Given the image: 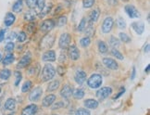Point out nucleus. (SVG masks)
Returning <instances> with one entry per match:
<instances>
[{
    "instance_id": "f257e3e1",
    "label": "nucleus",
    "mask_w": 150,
    "mask_h": 115,
    "mask_svg": "<svg viewBox=\"0 0 150 115\" xmlns=\"http://www.w3.org/2000/svg\"><path fill=\"white\" fill-rule=\"evenodd\" d=\"M56 74V70L53 67L51 64H46L45 65V67L43 68L42 73H41V78L43 82L49 81L53 77L55 76Z\"/></svg>"
},
{
    "instance_id": "f03ea898",
    "label": "nucleus",
    "mask_w": 150,
    "mask_h": 115,
    "mask_svg": "<svg viewBox=\"0 0 150 115\" xmlns=\"http://www.w3.org/2000/svg\"><path fill=\"white\" fill-rule=\"evenodd\" d=\"M55 42V36L53 34H46L45 35L40 42V48L41 49H49L53 47Z\"/></svg>"
},
{
    "instance_id": "7ed1b4c3",
    "label": "nucleus",
    "mask_w": 150,
    "mask_h": 115,
    "mask_svg": "<svg viewBox=\"0 0 150 115\" xmlns=\"http://www.w3.org/2000/svg\"><path fill=\"white\" fill-rule=\"evenodd\" d=\"M103 83L102 80V76L100 74L97 73H95V74H92L91 77L88 79L87 84H88V86H90L91 88H98L101 86Z\"/></svg>"
},
{
    "instance_id": "20e7f679",
    "label": "nucleus",
    "mask_w": 150,
    "mask_h": 115,
    "mask_svg": "<svg viewBox=\"0 0 150 115\" xmlns=\"http://www.w3.org/2000/svg\"><path fill=\"white\" fill-rule=\"evenodd\" d=\"M70 42H72V37L69 34H62L60 35L59 40V46L61 49H66L68 48L70 45Z\"/></svg>"
},
{
    "instance_id": "39448f33",
    "label": "nucleus",
    "mask_w": 150,
    "mask_h": 115,
    "mask_svg": "<svg viewBox=\"0 0 150 115\" xmlns=\"http://www.w3.org/2000/svg\"><path fill=\"white\" fill-rule=\"evenodd\" d=\"M31 60H32V53L31 52H27L26 54L21 57L19 63L17 65V68L18 69H23L26 68L27 66L31 63Z\"/></svg>"
},
{
    "instance_id": "423d86ee",
    "label": "nucleus",
    "mask_w": 150,
    "mask_h": 115,
    "mask_svg": "<svg viewBox=\"0 0 150 115\" xmlns=\"http://www.w3.org/2000/svg\"><path fill=\"white\" fill-rule=\"evenodd\" d=\"M113 24H114L113 18H111V17H107L104 20V23H103V25H102V32L104 34H108L110 31L112 30Z\"/></svg>"
},
{
    "instance_id": "0eeeda50",
    "label": "nucleus",
    "mask_w": 150,
    "mask_h": 115,
    "mask_svg": "<svg viewBox=\"0 0 150 115\" xmlns=\"http://www.w3.org/2000/svg\"><path fill=\"white\" fill-rule=\"evenodd\" d=\"M112 93V89L108 86H105V87H102L100 88V89L96 92V97H97V99H100V100H103L105 99H107L108 97Z\"/></svg>"
},
{
    "instance_id": "6e6552de",
    "label": "nucleus",
    "mask_w": 150,
    "mask_h": 115,
    "mask_svg": "<svg viewBox=\"0 0 150 115\" xmlns=\"http://www.w3.org/2000/svg\"><path fill=\"white\" fill-rule=\"evenodd\" d=\"M124 8H125V12L127 13V15L129 16L131 19H136V18L140 17V13L136 10V8L134 6L126 5Z\"/></svg>"
},
{
    "instance_id": "1a4fd4ad",
    "label": "nucleus",
    "mask_w": 150,
    "mask_h": 115,
    "mask_svg": "<svg viewBox=\"0 0 150 115\" xmlns=\"http://www.w3.org/2000/svg\"><path fill=\"white\" fill-rule=\"evenodd\" d=\"M68 48H69L68 54H69L70 59L72 60H79V57H80V51H79L77 47L75 46V45H72V46H70Z\"/></svg>"
},
{
    "instance_id": "9d476101",
    "label": "nucleus",
    "mask_w": 150,
    "mask_h": 115,
    "mask_svg": "<svg viewBox=\"0 0 150 115\" xmlns=\"http://www.w3.org/2000/svg\"><path fill=\"white\" fill-rule=\"evenodd\" d=\"M55 25H56V23L53 20H46L42 23V24L40 26V30L44 33H47L54 28Z\"/></svg>"
},
{
    "instance_id": "9b49d317",
    "label": "nucleus",
    "mask_w": 150,
    "mask_h": 115,
    "mask_svg": "<svg viewBox=\"0 0 150 115\" xmlns=\"http://www.w3.org/2000/svg\"><path fill=\"white\" fill-rule=\"evenodd\" d=\"M42 94H43V89H42V87L37 86V87H35L32 92H31L29 99H30L31 101H33V102H34V101H37L39 99L41 98Z\"/></svg>"
},
{
    "instance_id": "f8f14e48",
    "label": "nucleus",
    "mask_w": 150,
    "mask_h": 115,
    "mask_svg": "<svg viewBox=\"0 0 150 115\" xmlns=\"http://www.w3.org/2000/svg\"><path fill=\"white\" fill-rule=\"evenodd\" d=\"M103 64L109 70H118L119 65L115 60L110 59V57H104Z\"/></svg>"
},
{
    "instance_id": "ddd939ff",
    "label": "nucleus",
    "mask_w": 150,
    "mask_h": 115,
    "mask_svg": "<svg viewBox=\"0 0 150 115\" xmlns=\"http://www.w3.org/2000/svg\"><path fill=\"white\" fill-rule=\"evenodd\" d=\"M38 110V107L37 105L35 104H31L27 107H25L22 112H21V115H34L35 113L37 112Z\"/></svg>"
},
{
    "instance_id": "4468645a",
    "label": "nucleus",
    "mask_w": 150,
    "mask_h": 115,
    "mask_svg": "<svg viewBox=\"0 0 150 115\" xmlns=\"http://www.w3.org/2000/svg\"><path fill=\"white\" fill-rule=\"evenodd\" d=\"M75 82L79 85H82L83 83L86 81V73L83 71H77L76 73L74 75Z\"/></svg>"
},
{
    "instance_id": "2eb2a0df",
    "label": "nucleus",
    "mask_w": 150,
    "mask_h": 115,
    "mask_svg": "<svg viewBox=\"0 0 150 115\" xmlns=\"http://www.w3.org/2000/svg\"><path fill=\"white\" fill-rule=\"evenodd\" d=\"M42 60L44 61H46V62H52V61L56 60V53L53 50H46L43 54Z\"/></svg>"
},
{
    "instance_id": "dca6fc26",
    "label": "nucleus",
    "mask_w": 150,
    "mask_h": 115,
    "mask_svg": "<svg viewBox=\"0 0 150 115\" xmlns=\"http://www.w3.org/2000/svg\"><path fill=\"white\" fill-rule=\"evenodd\" d=\"M72 93H73L72 87L70 86H69V85H66V86H63L62 89H61L60 96L62 97V98H64V99H69L70 97L72 95Z\"/></svg>"
},
{
    "instance_id": "f3484780",
    "label": "nucleus",
    "mask_w": 150,
    "mask_h": 115,
    "mask_svg": "<svg viewBox=\"0 0 150 115\" xmlns=\"http://www.w3.org/2000/svg\"><path fill=\"white\" fill-rule=\"evenodd\" d=\"M132 27L135 31V33L137 34H142L145 31V24L142 21H135V23H132Z\"/></svg>"
},
{
    "instance_id": "a211bd4d",
    "label": "nucleus",
    "mask_w": 150,
    "mask_h": 115,
    "mask_svg": "<svg viewBox=\"0 0 150 115\" xmlns=\"http://www.w3.org/2000/svg\"><path fill=\"white\" fill-rule=\"evenodd\" d=\"M55 101H56V96L55 95H48L43 99L42 104H43L44 107H49V106H51Z\"/></svg>"
},
{
    "instance_id": "6ab92c4d",
    "label": "nucleus",
    "mask_w": 150,
    "mask_h": 115,
    "mask_svg": "<svg viewBox=\"0 0 150 115\" xmlns=\"http://www.w3.org/2000/svg\"><path fill=\"white\" fill-rule=\"evenodd\" d=\"M15 20H16V17L13 13H11V12L7 13V15L5 17V21H5V25L7 27H10V26H11L15 23Z\"/></svg>"
},
{
    "instance_id": "aec40b11",
    "label": "nucleus",
    "mask_w": 150,
    "mask_h": 115,
    "mask_svg": "<svg viewBox=\"0 0 150 115\" xmlns=\"http://www.w3.org/2000/svg\"><path fill=\"white\" fill-rule=\"evenodd\" d=\"M52 8H53V4L52 3H49V4H47V5H45V7H44L43 10L38 13V17L39 18H44L46 15H47L48 13L51 11Z\"/></svg>"
},
{
    "instance_id": "412c9836",
    "label": "nucleus",
    "mask_w": 150,
    "mask_h": 115,
    "mask_svg": "<svg viewBox=\"0 0 150 115\" xmlns=\"http://www.w3.org/2000/svg\"><path fill=\"white\" fill-rule=\"evenodd\" d=\"M85 34L87 37H91V36H94L95 35V26L92 23H89L88 25H86V27L85 29Z\"/></svg>"
},
{
    "instance_id": "4be33fe9",
    "label": "nucleus",
    "mask_w": 150,
    "mask_h": 115,
    "mask_svg": "<svg viewBox=\"0 0 150 115\" xmlns=\"http://www.w3.org/2000/svg\"><path fill=\"white\" fill-rule=\"evenodd\" d=\"M85 106L87 109L95 110L98 107V102L95 99H86L85 101Z\"/></svg>"
},
{
    "instance_id": "5701e85b",
    "label": "nucleus",
    "mask_w": 150,
    "mask_h": 115,
    "mask_svg": "<svg viewBox=\"0 0 150 115\" xmlns=\"http://www.w3.org/2000/svg\"><path fill=\"white\" fill-rule=\"evenodd\" d=\"M99 15H100V12H99V10H97V8H96V10H92L91 13H90V15H89V23H94L95 21H96L98 20Z\"/></svg>"
},
{
    "instance_id": "b1692460",
    "label": "nucleus",
    "mask_w": 150,
    "mask_h": 115,
    "mask_svg": "<svg viewBox=\"0 0 150 115\" xmlns=\"http://www.w3.org/2000/svg\"><path fill=\"white\" fill-rule=\"evenodd\" d=\"M16 107V101L14 99H7L5 105H4V108L7 110H13Z\"/></svg>"
},
{
    "instance_id": "393cba45",
    "label": "nucleus",
    "mask_w": 150,
    "mask_h": 115,
    "mask_svg": "<svg viewBox=\"0 0 150 115\" xmlns=\"http://www.w3.org/2000/svg\"><path fill=\"white\" fill-rule=\"evenodd\" d=\"M36 19V13L35 11H28L24 14V20L29 23H33Z\"/></svg>"
},
{
    "instance_id": "a878e982",
    "label": "nucleus",
    "mask_w": 150,
    "mask_h": 115,
    "mask_svg": "<svg viewBox=\"0 0 150 115\" xmlns=\"http://www.w3.org/2000/svg\"><path fill=\"white\" fill-rule=\"evenodd\" d=\"M22 8H23V0H17L12 7L13 11L17 12V13L20 12L21 10H22Z\"/></svg>"
},
{
    "instance_id": "bb28decb",
    "label": "nucleus",
    "mask_w": 150,
    "mask_h": 115,
    "mask_svg": "<svg viewBox=\"0 0 150 115\" xmlns=\"http://www.w3.org/2000/svg\"><path fill=\"white\" fill-rule=\"evenodd\" d=\"M14 60H15L14 55L11 54V53H8V54L2 60V63H3V65H10V64H11Z\"/></svg>"
},
{
    "instance_id": "cd10ccee",
    "label": "nucleus",
    "mask_w": 150,
    "mask_h": 115,
    "mask_svg": "<svg viewBox=\"0 0 150 115\" xmlns=\"http://www.w3.org/2000/svg\"><path fill=\"white\" fill-rule=\"evenodd\" d=\"M10 74L11 73L10 70L4 69L0 72V79H2V80H7V79L10 77Z\"/></svg>"
},
{
    "instance_id": "c85d7f7f",
    "label": "nucleus",
    "mask_w": 150,
    "mask_h": 115,
    "mask_svg": "<svg viewBox=\"0 0 150 115\" xmlns=\"http://www.w3.org/2000/svg\"><path fill=\"white\" fill-rule=\"evenodd\" d=\"M72 95L74 97V99H82L83 97H85V91H83L82 89H81V88H78V89H76L72 93Z\"/></svg>"
},
{
    "instance_id": "c756f323",
    "label": "nucleus",
    "mask_w": 150,
    "mask_h": 115,
    "mask_svg": "<svg viewBox=\"0 0 150 115\" xmlns=\"http://www.w3.org/2000/svg\"><path fill=\"white\" fill-rule=\"evenodd\" d=\"M45 5H46V0H37V4H36V7H35V13H36V14H38L39 12H40L43 8H44V7H45Z\"/></svg>"
},
{
    "instance_id": "7c9ffc66",
    "label": "nucleus",
    "mask_w": 150,
    "mask_h": 115,
    "mask_svg": "<svg viewBox=\"0 0 150 115\" xmlns=\"http://www.w3.org/2000/svg\"><path fill=\"white\" fill-rule=\"evenodd\" d=\"M59 81H52L49 83V85L47 86V91H55L59 88Z\"/></svg>"
},
{
    "instance_id": "2f4dec72",
    "label": "nucleus",
    "mask_w": 150,
    "mask_h": 115,
    "mask_svg": "<svg viewBox=\"0 0 150 115\" xmlns=\"http://www.w3.org/2000/svg\"><path fill=\"white\" fill-rule=\"evenodd\" d=\"M68 102L67 101H58L57 103H55L53 105L52 110H58V109H61V108H66L68 106Z\"/></svg>"
},
{
    "instance_id": "473e14b6",
    "label": "nucleus",
    "mask_w": 150,
    "mask_h": 115,
    "mask_svg": "<svg viewBox=\"0 0 150 115\" xmlns=\"http://www.w3.org/2000/svg\"><path fill=\"white\" fill-rule=\"evenodd\" d=\"M66 23H67V17L66 16H60L57 21V26L58 27H62Z\"/></svg>"
},
{
    "instance_id": "72a5a7b5",
    "label": "nucleus",
    "mask_w": 150,
    "mask_h": 115,
    "mask_svg": "<svg viewBox=\"0 0 150 115\" xmlns=\"http://www.w3.org/2000/svg\"><path fill=\"white\" fill-rule=\"evenodd\" d=\"M98 49L100 53H106L108 52V46L104 41H99L98 42Z\"/></svg>"
},
{
    "instance_id": "f704fd0d",
    "label": "nucleus",
    "mask_w": 150,
    "mask_h": 115,
    "mask_svg": "<svg viewBox=\"0 0 150 115\" xmlns=\"http://www.w3.org/2000/svg\"><path fill=\"white\" fill-rule=\"evenodd\" d=\"M111 55L114 56V57H116V59L121 60H122L123 57H124L121 53L119 51L118 49H116V48H112V49H111Z\"/></svg>"
},
{
    "instance_id": "c9c22d12",
    "label": "nucleus",
    "mask_w": 150,
    "mask_h": 115,
    "mask_svg": "<svg viewBox=\"0 0 150 115\" xmlns=\"http://www.w3.org/2000/svg\"><path fill=\"white\" fill-rule=\"evenodd\" d=\"M109 44H110V46L113 47V48H115L120 46V40H119L118 38H116L115 36H111L109 40Z\"/></svg>"
},
{
    "instance_id": "e433bc0d",
    "label": "nucleus",
    "mask_w": 150,
    "mask_h": 115,
    "mask_svg": "<svg viewBox=\"0 0 150 115\" xmlns=\"http://www.w3.org/2000/svg\"><path fill=\"white\" fill-rule=\"evenodd\" d=\"M32 86H33L32 82H31V81H26V82L23 84L22 88H21V91H22L23 93L28 92V91L31 89V87H32Z\"/></svg>"
},
{
    "instance_id": "4c0bfd02",
    "label": "nucleus",
    "mask_w": 150,
    "mask_h": 115,
    "mask_svg": "<svg viewBox=\"0 0 150 115\" xmlns=\"http://www.w3.org/2000/svg\"><path fill=\"white\" fill-rule=\"evenodd\" d=\"M95 0H82V6L85 8H90L94 6Z\"/></svg>"
},
{
    "instance_id": "58836bf2",
    "label": "nucleus",
    "mask_w": 150,
    "mask_h": 115,
    "mask_svg": "<svg viewBox=\"0 0 150 115\" xmlns=\"http://www.w3.org/2000/svg\"><path fill=\"white\" fill-rule=\"evenodd\" d=\"M17 40L18 42L20 43H22L26 40V38H27V35H26V34L24 32H20L19 34H17Z\"/></svg>"
},
{
    "instance_id": "ea45409f",
    "label": "nucleus",
    "mask_w": 150,
    "mask_h": 115,
    "mask_svg": "<svg viewBox=\"0 0 150 115\" xmlns=\"http://www.w3.org/2000/svg\"><path fill=\"white\" fill-rule=\"evenodd\" d=\"M90 43H91V40H90V38L89 37H83L81 39V41H80V44H81V46L82 47H87L88 46L90 45Z\"/></svg>"
},
{
    "instance_id": "a19ab883",
    "label": "nucleus",
    "mask_w": 150,
    "mask_h": 115,
    "mask_svg": "<svg viewBox=\"0 0 150 115\" xmlns=\"http://www.w3.org/2000/svg\"><path fill=\"white\" fill-rule=\"evenodd\" d=\"M85 27H86V19L85 18H82L81 23L78 25V31L79 32H82V31H85Z\"/></svg>"
},
{
    "instance_id": "79ce46f5",
    "label": "nucleus",
    "mask_w": 150,
    "mask_h": 115,
    "mask_svg": "<svg viewBox=\"0 0 150 115\" xmlns=\"http://www.w3.org/2000/svg\"><path fill=\"white\" fill-rule=\"evenodd\" d=\"M120 39H121V41L124 42V43H130L131 42V37L124 33L120 34Z\"/></svg>"
},
{
    "instance_id": "37998d69",
    "label": "nucleus",
    "mask_w": 150,
    "mask_h": 115,
    "mask_svg": "<svg viewBox=\"0 0 150 115\" xmlns=\"http://www.w3.org/2000/svg\"><path fill=\"white\" fill-rule=\"evenodd\" d=\"M117 23H118V27L120 29H125L126 28V23H125V21L123 20L121 17H120L118 19Z\"/></svg>"
},
{
    "instance_id": "c03bdc74",
    "label": "nucleus",
    "mask_w": 150,
    "mask_h": 115,
    "mask_svg": "<svg viewBox=\"0 0 150 115\" xmlns=\"http://www.w3.org/2000/svg\"><path fill=\"white\" fill-rule=\"evenodd\" d=\"M14 47H15V45H14V43L13 42H7V45L5 46V50L8 53H10L13 51V49H14Z\"/></svg>"
},
{
    "instance_id": "a18cd8bd",
    "label": "nucleus",
    "mask_w": 150,
    "mask_h": 115,
    "mask_svg": "<svg viewBox=\"0 0 150 115\" xmlns=\"http://www.w3.org/2000/svg\"><path fill=\"white\" fill-rule=\"evenodd\" d=\"M26 4H27L28 8H30L31 10H34L35 7H36L37 0H26Z\"/></svg>"
},
{
    "instance_id": "49530a36",
    "label": "nucleus",
    "mask_w": 150,
    "mask_h": 115,
    "mask_svg": "<svg viewBox=\"0 0 150 115\" xmlns=\"http://www.w3.org/2000/svg\"><path fill=\"white\" fill-rule=\"evenodd\" d=\"M75 115H90V112L86 109H79L76 110Z\"/></svg>"
},
{
    "instance_id": "de8ad7c7",
    "label": "nucleus",
    "mask_w": 150,
    "mask_h": 115,
    "mask_svg": "<svg viewBox=\"0 0 150 115\" xmlns=\"http://www.w3.org/2000/svg\"><path fill=\"white\" fill-rule=\"evenodd\" d=\"M16 37H17V34L15 32H11L7 35V37L5 39H6V41H7V42H12Z\"/></svg>"
},
{
    "instance_id": "09e8293b",
    "label": "nucleus",
    "mask_w": 150,
    "mask_h": 115,
    "mask_svg": "<svg viewBox=\"0 0 150 115\" xmlns=\"http://www.w3.org/2000/svg\"><path fill=\"white\" fill-rule=\"evenodd\" d=\"M15 76H16V81H15V86H19L20 82L21 81V79H22V75H21V73L19 72V71H17L15 72Z\"/></svg>"
},
{
    "instance_id": "8fccbe9b",
    "label": "nucleus",
    "mask_w": 150,
    "mask_h": 115,
    "mask_svg": "<svg viewBox=\"0 0 150 115\" xmlns=\"http://www.w3.org/2000/svg\"><path fill=\"white\" fill-rule=\"evenodd\" d=\"M26 27H27L28 32L31 33V34L33 33V32H34V30H35V25H34L33 23H31L28 26H26Z\"/></svg>"
},
{
    "instance_id": "3c124183",
    "label": "nucleus",
    "mask_w": 150,
    "mask_h": 115,
    "mask_svg": "<svg viewBox=\"0 0 150 115\" xmlns=\"http://www.w3.org/2000/svg\"><path fill=\"white\" fill-rule=\"evenodd\" d=\"M57 72H58V73L60 75V76H62V75L65 73V70L63 67H61V66H59L58 69H57Z\"/></svg>"
},
{
    "instance_id": "603ef678",
    "label": "nucleus",
    "mask_w": 150,
    "mask_h": 115,
    "mask_svg": "<svg viewBox=\"0 0 150 115\" xmlns=\"http://www.w3.org/2000/svg\"><path fill=\"white\" fill-rule=\"evenodd\" d=\"M124 92H125V88H124V87H121V91L119 92V94H118L117 96L114 97L113 99H119L121 96H122V94H123V93H124Z\"/></svg>"
},
{
    "instance_id": "864d4df0",
    "label": "nucleus",
    "mask_w": 150,
    "mask_h": 115,
    "mask_svg": "<svg viewBox=\"0 0 150 115\" xmlns=\"http://www.w3.org/2000/svg\"><path fill=\"white\" fill-rule=\"evenodd\" d=\"M65 60H66V54H65L64 52H61L60 53V56H59V62H64Z\"/></svg>"
},
{
    "instance_id": "5fc2aeb1",
    "label": "nucleus",
    "mask_w": 150,
    "mask_h": 115,
    "mask_svg": "<svg viewBox=\"0 0 150 115\" xmlns=\"http://www.w3.org/2000/svg\"><path fill=\"white\" fill-rule=\"evenodd\" d=\"M5 33H6L5 30L0 31V42H2L4 39H5Z\"/></svg>"
},
{
    "instance_id": "6e6d98bb",
    "label": "nucleus",
    "mask_w": 150,
    "mask_h": 115,
    "mask_svg": "<svg viewBox=\"0 0 150 115\" xmlns=\"http://www.w3.org/2000/svg\"><path fill=\"white\" fill-rule=\"evenodd\" d=\"M135 74H136V69H135V67H134L133 68V72H132V76H131L132 80H134V79L135 78Z\"/></svg>"
},
{
    "instance_id": "4d7b16f0",
    "label": "nucleus",
    "mask_w": 150,
    "mask_h": 115,
    "mask_svg": "<svg viewBox=\"0 0 150 115\" xmlns=\"http://www.w3.org/2000/svg\"><path fill=\"white\" fill-rule=\"evenodd\" d=\"M149 47H150V45H149V44H147V47H145V49H144L145 53H147V52H149Z\"/></svg>"
},
{
    "instance_id": "13d9d810",
    "label": "nucleus",
    "mask_w": 150,
    "mask_h": 115,
    "mask_svg": "<svg viewBox=\"0 0 150 115\" xmlns=\"http://www.w3.org/2000/svg\"><path fill=\"white\" fill-rule=\"evenodd\" d=\"M149 70H150V65H147V68H145V72L147 73H149Z\"/></svg>"
},
{
    "instance_id": "bf43d9fd",
    "label": "nucleus",
    "mask_w": 150,
    "mask_h": 115,
    "mask_svg": "<svg viewBox=\"0 0 150 115\" xmlns=\"http://www.w3.org/2000/svg\"><path fill=\"white\" fill-rule=\"evenodd\" d=\"M2 60H3V56H2L1 53H0V61H1Z\"/></svg>"
},
{
    "instance_id": "052dcab7",
    "label": "nucleus",
    "mask_w": 150,
    "mask_h": 115,
    "mask_svg": "<svg viewBox=\"0 0 150 115\" xmlns=\"http://www.w3.org/2000/svg\"><path fill=\"white\" fill-rule=\"evenodd\" d=\"M121 1H123V2H127V1H129V0H121Z\"/></svg>"
},
{
    "instance_id": "680f3d73",
    "label": "nucleus",
    "mask_w": 150,
    "mask_h": 115,
    "mask_svg": "<svg viewBox=\"0 0 150 115\" xmlns=\"http://www.w3.org/2000/svg\"><path fill=\"white\" fill-rule=\"evenodd\" d=\"M0 93H1V88H0Z\"/></svg>"
},
{
    "instance_id": "e2e57ef3",
    "label": "nucleus",
    "mask_w": 150,
    "mask_h": 115,
    "mask_svg": "<svg viewBox=\"0 0 150 115\" xmlns=\"http://www.w3.org/2000/svg\"><path fill=\"white\" fill-rule=\"evenodd\" d=\"M7 115H12V114H7Z\"/></svg>"
},
{
    "instance_id": "0e129e2a",
    "label": "nucleus",
    "mask_w": 150,
    "mask_h": 115,
    "mask_svg": "<svg viewBox=\"0 0 150 115\" xmlns=\"http://www.w3.org/2000/svg\"><path fill=\"white\" fill-rule=\"evenodd\" d=\"M55 115H56V114H55Z\"/></svg>"
}]
</instances>
